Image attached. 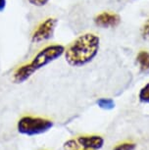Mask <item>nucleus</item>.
Masks as SVG:
<instances>
[{
	"instance_id": "0eeeda50",
	"label": "nucleus",
	"mask_w": 149,
	"mask_h": 150,
	"mask_svg": "<svg viewBox=\"0 0 149 150\" xmlns=\"http://www.w3.org/2000/svg\"><path fill=\"white\" fill-rule=\"evenodd\" d=\"M136 62L138 64L139 71L141 74H149V52L141 50L136 55Z\"/></svg>"
},
{
	"instance_id": "6e6552de",
	"label": "nucleus",
	"mask_w": 149,
	"mask_h": 150,
	"mask_svg": "<svg viewBox=\"0 0 149 150\" xmlns=\"http://www.w3.org/2000/svg\"><path fill=\"white\" fill-rule=\"evenodd\" d=\"M97 105L103 110H112L115 108V101L111 98H99L97 100Z\"/></svg>"
},
{
	"instance_id": "4468645a",
	"label": "nucleus",
	"mask_w": 149,
	"mask_h": 150,
	"mask_svg": "<svg viewBox=\"0 0 149 150\" xmlns=\"http://www.w3.org/2000/svg\"><path fill=\"white\" fill-rule=\"evenodd\" d=\"M6 4L7 1L6 0H0V12H3L6 8Z\"/></svg>"
},
{
	"instance_id": "9d476101",
	"label": "nucleus",
	"mask_w": 149,
	"mask_h": 150,
	"mask_svg": "<svg viewBox=\"0 0 149 150\" xmlns=\"http://www.w3.org/2000/svg\"><path fill=\"white\" fill-rule=\"evenodd\" d=\"M140 35H141V38L143 40L149 41V18L142 25L141 30H140Z\"/></svg>"
},
{
	"instance_id": "1a4fd4ad",
	"label": "nucleus",
	"mask_w": 149,
	"mask_h": 150,
	"mask_svg": "<svg viewBox=\"0 0 149 150\" xmlns=\"http://www.w3.org/2000/svg\"><path fill=\"white\" fill-rule=\"evenodd\" d=\"M138 100L143 104H149V83L144 84L139 90Z\"/></svg>"
},
{
	"instance_id": "7ed1b4c3",
	"label": "nucleus",
	"mask_w": 149,
	"mask_h": 150,
	"mask_svg": "<svg viewBox=\"0 0 149 150\" xmlns=\"http://www.w3.org/2000/svg\"><path fill=\"white\" fill-rule=\"evenodd\" d=\"M53 122L40 117L25 116L18 122V132L20 134L33 137L48 132L53 127Z\"/></svg>"
},
{
	"instance_id": "ddd939ff",
	"label": "nucleus",
	"mask_w": 149,
	"mask_h": 150,
	"mask_svg": "<svg viewBox=\"0 0 149 150\" xmlns=\"http://www.w3.org/2000/svg\"><path fill=\"white\" fill-rule=\"evenodd\" d=\"M28 1L35 7H42V6H45L50 0H28Z\"/></svg>"
},
{
	"instance_id": "f8f14e48",
	"label": "nucleus",
	"mask_w": 149,
	"mask_h": 150,
	"mask_svg": "<svg viewBox=\"0 0 149 150\" xmlns=\"http://www.w3.org/2000/svg\"><path fill=\"white\" fill-rule=\"evenodd\" d=\"M136 145L131 142H124L117 145L113 150H134Z\"/></svg>"
},
{
	"instance_id": "9b49d317",
	"label": "nucleus",
	"mask_w": 149,
	"mask_h": 150,
	"mask_svg": "<svg viewBox=\"0 0 149 150\" xmlns=\"http://www.w3.org/2000/svg\"><path fill=\"white\" fill-rule=\"evenodd\" d=\"M78 146H80V144L75 139H70L68 141H66L63 145L64 150H78Z\"/></svg>"
},
{
	"instance_id": "f03ea898",
	"label": "nucleus",
	"mask_w": 149,
	"mask_h": 150,
	"mask_svg": "<svg viewBox=\"0 0 149 150\" xmlns=\"http://www.w3.org/2000/svg\"><path fill=\"white\" fill-rule=\"evenodd\" d=\"M65 46L62 44H49L42 48L32 59V61L15 71L13 75V81L15 83H25L38 70L62 57L65 53Z\"/></svg>"
},
{
	"instance_id": "f257e3e1",
	"label": "nucleus",
	"mask_w": 149,
	"mask_h": 150,
	"mask_svg": "<svg viewBox=\"0 0 149 150\" xmlns=\"http://www.w3.org/2000/svg\"><path fill=\"white\" fill-rule=\"evenodd\" d=\"M99 49V36L92 33H86L76 38L65 50L64 55L70 66L81 68L93 61Z\"/></svg>"
},
{
	"instance_id": "39448f33",
	"label": "nucleus",
	"mask_w": 149,
	"mask_h": 150,
	"mask_svg": "<svg viewBox=\"0 0 149 150\" xmlns=\"http://www.w3.org/2000/svg\"><path fill=\"white\" fill-rule=\"evenodd\" d=\"M121 17L117 13L112 12H102L95 16L94 24L97 27L102 29H111L116 28L120 25Z\"/></svg>"
},
{
	"instance_id": "20e7f679",
	"label": "nucleus",
	"mask_w": 149,
	"mask_h": 150,
	"mask_svg": "<svg viewBox=\"0 0 149 150\" xmlns=\"http://www.w3.org/2000/svg\"><path fill=\"white\" fill-rule=\"evenodd\" d=\"M58 20L56 18H47L38 25L32 35V43H40L47 41L54 36Z\"/></svg>"
},
{
	"instance_id": "423d86ee",
	"label": "nucleus",
	"mask_w": 149,
	"mask_h": 150,
	"mask_svg": "<svg viewBox=\"0 0 149 150\" xmlns=\"http://www.w3.org/2000/svg\"><path fill=\"white\" fill-rule=\"evenodd\" d=\"M77 141L80 146L86 150H98L104 145V139L100 135H83L78 137Z\"/></svg>"
}]
</instances>
